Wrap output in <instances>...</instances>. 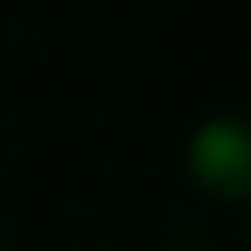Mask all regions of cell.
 Wrapping results in <instances>:
<instances>
[{
	"label": "cell",
	"mask_w": 251,
	"mask_h": 251,
	"mask_svg": "<svg viewBox=\"0 0 251 251\" xmlns=\"http://www.w3.org/2000/svg\"><path fill=\"white\" fill-rule=\"evenodd\" d=\"M190 169L205 190L226 200H241L246 195V179H251V144H246V128L241 118H215L205 123L190 144Z\"/></svg>",
	"instance_id": "obj_1"
},
{
	"label": "cell",
	"mask_w": 251,
	"mask_h": 251,
	"mask_svg": "<svg viewBox=\"0 0 251 251\" xmlns=\"http://www.w3.org/2000/svg\"><path fill=\"white\" fill-rule=\"evenodd\" d=\"M0 251H5V246H0Z\"/></svg>",
	"instance_id": "obj_2"
}]
</instances>
